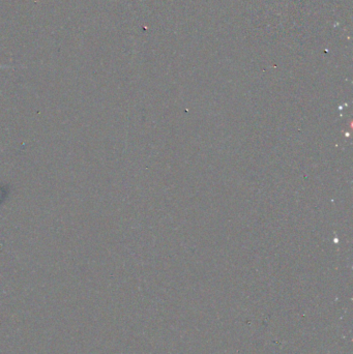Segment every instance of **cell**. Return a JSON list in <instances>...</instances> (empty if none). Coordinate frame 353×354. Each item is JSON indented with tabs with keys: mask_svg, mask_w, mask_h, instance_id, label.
<instances>
[{
	"mask_svg": "<svg viewBox=\"0 0 353 354\" xmlns=\"http://www.w3.org/2000/svg\"><path fill=\"white\" fill-rule=\"evenodd\" d=\"M0 69H12L10 65H0Z\"/></svg>",
	"mask_w": 353,
	"mask_h": 354,
	"instance_id": "6da1fadb",
	"label": "cell"
}]
</instances>
